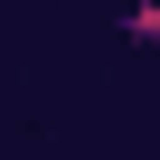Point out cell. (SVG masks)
<instances>
[{
    "mask_svg": "<svg viewBox=\"0 0 160 160\" xmlns=\"http://www.w3.org/2000/svg\"><path fill=\"white\" fill-rule=\"evenodd\" d=\"M122 38H141V47L160 38V0H132V10H122Z\"/></svg>",
    "mask_w": 160,
    "mask_h": 160,
    "instance_id": "cell-1",
    "label": "cell"
}]
</instances>
